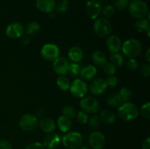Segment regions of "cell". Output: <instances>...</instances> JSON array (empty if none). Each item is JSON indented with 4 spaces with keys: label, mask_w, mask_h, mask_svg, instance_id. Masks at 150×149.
<instances>
[{
    "label": "cell",
    "mask_w": 150,
    "mask_h": 149,
    "mask_svg": "<svg viewBox=\"0 0 150 149\" xmlns=\"http://www.w3.org/2000/svg\"><path fill=\"white\" fill-rule=\"evenodd\" d=\"M101 13L103 15V18L108 19V18L112 17L113 15L115 13V8H114V6L112 5H106L102 8V10H101Z\"/></svg>",
    "instance_id": "34"
},
{
    "label": "cell",
    "mask_w": 150,
    "mask_h": 149,
    "mask_svg": "<svg viewBox=\"0 0 150 149\" xmlns=\"http://www.w3.org/2000/svg\"><path fill=\"white\" fill-rule=\"evenodd\" d=\"M145 58L146 60V62L149 63L150 62V49H149L146 51V53H145Z\"/></svg>",
    "instance_id": "47"
},
{
    "label": "cell",
    "mask_w": 150,
    "mask_h": 149,
    "mask_svg": "<svg viewBox=\"0 0 150 149\" xmlns=\"http://www.w3.org/2000/svg\"><path fill=\"white\" fill-rule=\"evenodd\" d=\"M69 62L68 60L63 56H59L53 61L52 67L54 71L59 75H65L67 74Z\"/></svg>",
    "instance_id": "13"
},
{
    "label": "cell",
    "mask_w": 150,
    "mask_h": 149,
    "mask_svg": "<svg viewBox=\"0 0 150 149\" xmlns=\"http://www.w3.org/2000/svg\"><path fill=\"white\" fill-rule=\"evenodd\" d=\"M139 112L142 114V116L144 118H146V119H149L150 118V103L149 102H146V103L144 104L141 108Z\"/></svg>",
    "instance_id": "36"
},
{
    "label": "cell",
    "mask_w": 150,
    "mask_h": 149,
    "mask_svg": "<svg viewBox=\"0 0 150 149\" xmlns=\"http://www.w3.org/2000/svg\"><path fill=\"white\" fill-rule=\"evenodd\" d=\"M55 0H36L35 4L37 8L45 13H50L55 9Z\"/></svg>",
    "instance_id": "17"
},
{
    "label": "cell",
    "mask_w": 150,
    "mask_h": 149,
    "mask_svg": "<svg viewBox=\"0 0 150 149\" xmlns=\"http://www.w3.org/2000/svg\"><path fill=\"white\" fill-rule=\"evenodd\" d=\"M76 149H89V148L87 147H85V146H80V147H79Z\"/></svg>",
    "instance_id": "48"
},
{
    "label": "cell",
    "mask_w": 150,
    "mask_h": 149,
    "mask_svg": "<svg viewBox=\"0 0 150 149\" xmlns=\"http://www.w3.org/2000/svg\"><path fill=\"white\" fill-rule=\"evenodd\" d=\"M21 42L23 45H26L30 42V39H29V38L27 37H23L21 39Z\"/></svg>",
    "instance_id": "46"
},
{
    "label": "cell",
    "mask_w": 150,
    "mask_h": 149,
    "mask_svg": "<svg viewBox=\"0 0 150 149\" xmlns=\"http://www.w3.org/2000/svg\"><path fill=\"white\" fill-rule=\"evenodd\" d=\"M18 125L24 131H33L39 126V120L32 114H24L19 119Z\"/></svg>",
    "instance_id": "6"
},
{
    "label": "cell",
    "mask_w": 150,
    "mask_h": 149,
    "mask_svg": "<svg viewBox=\"0 0 150 149\" xmlns=\"http://www.w3.org/2000/svg\"><path fill=\"white\" fill-rule=\"evenodd\" d=\"M118 115L123 121H130L139 116V110L135 104L130 102H125L119 106Z\"/></svg>",
    "instance_id": "2"
},
{
    "label": "cell",
    "mask_w": 150,
    "mask_h": 149,
    "mask_svg": "<svg viewBox=\"0 0 150 149\" xmlns=\"http://www.w3.org/2000/svg\"><path fill=\"white\" fill-rule=\"evenodd\" d=\"M62 115L64 116L67 117V118L72 119V118H74L75 117H76V109H75L73 107L70 106V105H66L62 110Z\"/></svg>",
    "instance_id": "33"
},
{
    "label": "cell",
    "mask_w": 150,
    "mask_h": 149,
    "mask_svg": "<svg viewBox=\"0 0 150 149\" xmlns=\"http://www.w3.org/2000/svg\"><path fill=\"white\" fill-rule=\"evenodd\" d=\"M70 8V2L68 0H59L56 3L55 9L54 10L59 13H66Z\"/></svg>",
    "instance_id": "31"
},
{
    "label": "cell",
    "mask_w": 150,
    "mask_h": 149,
    "mask_svg": "<svg viewBox=\"0 0 150 149\" xmlns=\"http://www.w3.org/2000/svg\"><path fill=\"white\" fill-rule=\"evenodd\" d=\"M0 149H13L11 143L7 140H0Z\"/></svg>",
    "instance_id": "43"
},
{
    "label": "cell",
    "mask_w": 150,
    "mask_h": 149,
    "mask_svg": "<svg viewBox=\"0 0 150 149\" xmlns=\"http://www.w3.org/2000/svg\"><path fill=\"white\" fill-rule=\"evenodd\" d=\"M57 126L62 132H67L72 127L71 119L64 115H61L57 119Z\"/></svg>",
    "instance_id": "22"
},
{
    "label": "cell",
    "mask_w": 150,
    "mask_h": 149,
    "mask_svg": "<svg viewBox=\"0 0 150 149\" xmlns=\"http://www.w3.org/2000/svg\"><path fill=\"white\" fill-rule=\"evenodd\" d=\"M122 51L123 53L129 58H136L142 51V45L140 41L135 38L126 40L122 45Z\"/></svg>",
    "instance_id": "1"
},
{
    "label": "cell",
    "mask_w": 150,
    "mask_h": 149,
    "mask_svg": "<svg viewBox=\"0 0 150 149\" xmlns=\"http://www.w3.org/2000/svg\"><path fill=\"white\" fill-rule=\"evenodd\" d=\"M110 63L112 64L115 67H121L125 64V58L122 54L119 53H112L110 56Z\"/></svg>",
    "instance_id": "26"
},
{
    "label": "cell",
    "mask_w": 150,
    "mask_h": 149,
    "mask_svg": "<svg viewBox=\"0 0 150 149\" xmlns=\"http://www.w3.org/2000/svg\"><path fill=\"white\" fill-rule=\"evenodd\" d=\"M121 39L116 35H110L108 37L106 40V45L108 49L111 53H119L122 48Z\"/></svg>",
    "instance_id": "15"
},
{
    "label": "cell",
    "mask_w": 150,
    "mask_h": 149,
    "mask_svg": "<svg viewBox=\"0 0 150 149\" xmlns=\"http://www.w3.org/2000/svg\"><path fill=\"white\" fill-rule=\"evenodd\" d=\"M89 87V90L94 95H101L106 91L107 86L105 80L101 77L92 79Z\"/></svg>",
    "instance_id": "14"
},
{
    "label": "cell",
    "mask_w": 150,
    "mask_h": 149,
    "mask_svg": "<svg viewBox=\"0 0 150 149\" xmlns=\"http://www.w3.org/2000/svg\"><path fill=\"white\" fill-rule=\"evenodd\" d=\"M25 149H45V148L44 147L42 143H33L28 145L25 148Z\"/></svg>",
    "instance_id": "42"
},
{
    "label": "cell",
    "mask_w": 150,
    "mask_h": 149,
    "mask_svg": "<svg viewBox=\"0 0 150 149\" xmlns=\"http://www.w3.org/2000/svg\"><path fill=\"white\" fill-rule=\"evenodd\" d=\"M128 11L130 15L135 18H145L149 15V7L142 0H133L130 1Z\"/></svg>",
    "instance_id": "3"
},
{
    "label": "cell",
    "mask_w": 150,
    "mask_h": 149,
    "mask_svg": "<svg viewBox=\"0 0 150 149\" xmlns=\"http://www.w3.org/2000/svg\"><path fill=\"white\" fill-rule=\"evenodd\" d=\"M140 74L141 75L144 77H148L150 75V65L149 63H144L140 67Z\"/></svg>",
    "instance_id": "37"
},
{
    "label": "cell",
    "mask_w": 150,
    "mask_h": 149,
    "mask_svg": "<svg viewBox=\"0 0 150 149\" xmlns=\"http://www.w3.org/2000/svg\"><path fill=\"white\" fill-rule=\"evenodd\" d=\"M57 85L61 90L67 91L70 89V80L65 75H59L57 79Z\"/></svg>",
    "instance_id": "29"
},
{
    "label": "cell",
    "mask_w": 150,
    "mask_h": 149,
    "mask_svg": "<svg viewBox=\"0 0 150 149\" xmlns=\"http://www.w3.org/2000/svg\"><path fill=\"white\" fill-rule=\"evenodd\" d=\"M99 116L100 118L101 121L107 124H111L115 122L116 121L115 115L111 111L108 110H103Z\"/></svg>",
    "instance_id": "24"
},
{
    "label": "cell",
    "mask_w": 150,
    "mask_h": 149,
    "mask_svg": "<svg viewBox=\"0 0 150 149\" xmlns=\"http://www.w3.org/2000/svg\"><path fill=\"white\" fill-rule=\"evenodd\" d=\"M102 4L98 0H89L85 5V12L90 19H97L102 10Z\"/></svg>",
    "instance_id": "10"
},
{
    "label": "cell",
    "mask_w": 150,
    "mask_h": 149,
    "mask_svg": "<svg viewBox=\"0 0 150 149\" xmlns=\"http://www.w3.org/2000/svg\"><path fill=\"white\" fill-rule=\"evenodd\" d=\"M101 122H102V121H101L99 115H92L90 118H89L87 121L89 128L92 129H96L98 127H100Z\"/></svg>",
    "instance_id": "32"
},
{
    "label": "cell",
    "mask_w": 150,
    "mask_h": 149,
    "mask_svg": "<svg viewBox=\"0 0 150 149\" xmlns=\"http://www.w3.org/2000/svg\"><path fill=\"white\" fill-rule=\"evenodd\" d=\"M40 55L46 61H54L60 56V50L55 44L47 43L41 48Z\"/></svg>",
    "instance_id": "7"
},
{
    "label": "cell",
    "mask_w": 150,
    "mask_h": 149,
    "mask_svg": "<svg viewBox=\"0 0 150 149\" xmlns=\"http://www.w3.org/2000/svg\"><path fill=\"white\" fill-rule=\"evenodd\" d=\"M139 67L138 61L135 58H129L127 62V68L130 71H136Z\"/></svg>",
    "instance_id": "41"
},
{
    "label": "cell",
    "mask_w": 150,
    "mask_h": 149,
    "mask_svg": "<svg viewBox=\"0 0 150 149\" xmlns=\"http://www.w3.org/2000/svg\"><path fill=\"white\" fill-rule=\"evenodd\" d=\"M97 69L96 67L92 64H88L81 67V70L80 75L84 80H90L94 79V77L96 76Z\"/></svg>",
    "instance_id": "19"
},
{
    "label": "cell",
    "mask_w": 150,
    "mask_h": 149,
    "mask_svg": "<svg viewBox=\"0 0 150 149\" xmlns=\"http://www.w3.org/2000/svg\"><path fill=\"white\" fill-rule=\"evenodd\" d=\"M93 29L95 34L99 37H108L112 32V25L107 18H99L94 23Z\"/></svg>",
    "instance_id": "4"
},
{
    "label": "cell",
    "mask_w": 150,
    "mask_h": 149,
    "mask_svg": "<svg viewBox=\"0 0 150 149\" xmlns=\"http://www.w3.org/2000/svg\"><path fill=\"white\" fill-rule=\"evenodd\" d=\"M98 1H100V3H101V4H102V3H103V2H105V1H107V0H98Z\"/></svg>",
    "instance_id": "49"
},
{
    "label": "cell",
    "mask_w": 150,
    "mask_h": 149,
    "mask_svg": "<svg viewBox=\"0 0 150 149\" xmlns=\"http://www.w3.org/2000/svg\"><path fill=\"white\" fill-rule=\"evenodd\" d=\"M62 143L68 149H76L83 143V137L77 131H71L62 137Z\"/></svg>",
    "instance_id": "5"
},
{
    "label": "cell",
    "mask_w": 150,
    "mask_h": 149,
    "mask_svg": "<svg viewBox=\"0 0 150 149\" xmlns=\"http://www.w3.org/2000/svg\"><path fill=\"white\" fill-rule=\"evenodd\" d=\"M24 33V27L18 22L11 23L6 27L5 34L9 38L17 39L21 37Z\"/></svg>",
    "instance_id": "12"
},
{
    "label": "cell",
    "mask_w": 150,
    "mask_h": 149,
    "mask_svg": "<svg viewBox=\"0 0 150 149\" xmlns=\"http://www.w3.org/2000/svg\"><path fill=\"white\" fill-rule=\"evenodd\" d=\"M142 149H150V138L148 137L142 143Z\"/></svg>",
    "instance_id": "45"
},
{
    "label": "cell",
    "mask_w": 150,
    "mask_h": 149,
    "mask_svg": "<svg viewBox=\"0 0 150 149\" xmlns=\"http://www.w3.org/2000/svg\"><path fill=\"white\" fill-rule=\"evenodd\" d=\"M39 126L42 131L48 134L53 132L56 129L55 121L49 118H42L39 121Z\"/></svg>",
    "instance_id": "20"
},
{
    "label": "cell",
    "mask_w": 150,
    "mask_h": 149,
    "mask_svg": "<svg viewBox=\"0 0 150 149\" xmlns=\"http://www.w3.org/2000/svg\"><path fill=\"white\" fill-rule=\"evenodd\" d=\"M118 94L120 96L122 103L129 102L133 96V91L130 89L126 87L122 88L120 90V92L118 93Z\"/></svg>",
    "instance_id": "27"
},
{
    "label": "cell",
    "mask_w": 150,
    "mask_h": 149,
    "mask_svg": "<svg viewBox=\"0 0 150 149\" xmlns=\"http://www.w3.org/2000/svg\"><path fill=\"white\" fill-rule=\"evenodd\" d=\"M103 67L104 72L106 74H108V76L114 75V74H115L116 71H117V70H116L117 67H114V66L112 64H111V63H106Z\"/></svg>",
    "instance_id": "38"
},
{
    "label": "cell",
    "mask_w": 150,
    "mask_h": 149,
    "mask_svg": "<svg viewBox=\"0 0 150 149\" xmlns=\"http://www.w3.org/2000/svg\"><path fill=\"white\" fill-rule=\"evenodd\" d=\"M69 59L73 63H79L83 58V52L81 48L78 46H73L70 48L68 53Z\"/></svg>",
    "instance_id": "18"
},
{
    "label": "cell",
    "mask_w": 150,
    "mask_h": 149,
    "mask_svg": "<svg viewBox=\"0 0 150 149\" xmlns=\"http://www.w3.org/2000/svg\"><path fill=\"white\" fill-rule=\"evenodd\" d=\"M45 112L42 108H39V109L37 110L36 112H35V116L38 118H41L45 115Z\"/></svg>",
    "instance_id": "44"
},
{
    "label": "cell",
    "mask_w": 150,
    "mask_h": 149,
    "mask_svg": "<svg viewBox=\"0 0 150 149\" xmlns=\"http://www.w3.org/2000/svg\"><path fill=\"white\" fill-rule=\"evenodd\" d=\"M130 0H116L114 2V8L118 10H125L128 8Z\"/></svg>",
    "instance_id": "35"
},
{
    "label": "cell",
    "mask_w": 150,
    "mask_h": 149,
    "mask_svg": "<svg viewBox=\"0 0 150 149\" xmlns=\"http://www.w3.org/2000/svg\"><path fill=\"white\" fill-rule=\"evenodd\" d=\"M130 1H133V0H130Z\"/></svg>",
    "instance_id": "50"
},
{
    "label": "cell",
    "mask_w": 150,
    "mask_h": 149,
    "mask_svg": "<svg viewBox=\"0 0 150 149\" xmlns=\"http://www.w3.org/2000/svg\"><path fill=\"white\" fill-rule=\"evenodd\" d=\"M135 28L136 30L140 33L146 32L148 36H149V19L141 18L138 19L137 21L135 23Z\"/></svg>",
    "instance_id": "23"
},
{
    "label": "cell",
    "mask_w": 150,
    "mask_h": 149,
    "mask_svg": "<svg viewBox=\"0 0 150 149\" xmlns=\"http://www.w3.org/2000/svg\"><path fill=\"white\" fill-rule=\"evenodd\" d=\"M80 107L86 113H96L100 108L98 99L92 96H83L80 101Z\"/></svg>",
    "instance_id": "9"
},
{
    "label": "cell",
    "mask_w": 150,
    "mask_h": 149,
    "mask_svg": "<svg viewBox=\"0 0 150 149\" xmlns=\"http://www.w3.org/2000/svg\"><path fill=\"white\" fill-rule=\"evenodd\" d=\"M70 93L77 98H83L89 91V87L86 82L82 79H76L70 83Z\"/></svg>",
    "instance_id": "8"
},
{
    "label": "cell",
    "mask_w": 150,
    "mask_h": 149,
    "mask_svg": "<svg viewBox=\"0 0 150 149\" xmlns=\"http://www.w3.org/2000/svg\"><path fill=\"white\" fill-rule=\"evenodd\" d=\"M89 144L93 149H103L105 144V137L100 131H94L89 136Z\"/></svg>",
    "instance_id": "11"
},
{
    "label": "cell",
    "mask_w": 150,
    "mask_h": 149,
    "mask_svg": "<svg viewBox=\"0 0 150 149\" xmlns=\"http://www.w3.org/2000/svg\"><path fill=\"white\" fill-rule=\"evenodd\" d=\"M76 117H77V120L80 124H85L87 123L88 119H89V116L88 114L84 111H80L76 114Z\"/></svg>",
    "instance_id": "40"
},
{
    "label": "cell",
    "mask_w": 150,
    "mask_h": 149,
    "mask_svg": "<svg viewBox=\"0 0 150 149\" xmlns=\"http://www.w3.org/2000/svg\"><path fill=\"white\" fill-rule=\"evenodd\" d=\"M106 103L111 108H117V107L120 106L122 102L118 93H112L107 97Z\"/></svg>",
    "instance_id": "28"
},
{
    "label": "cell",
    "mask_w": 150,
    "mask_h": 149,
    "mask_svg": "<svg viewBox=\"0 0 150 149\" xmlns=\"http://www.w3.org/2000/svg\"><path fill=\"white\" fill-rule=\"evenodd\" d=\"M105 82H106V84L108 87L114 88L118 85L119 79L116 76L110 75L107 77V79L105 80Z\"/></svg>",
    "instance_id": "39"
},
{
    "label": "cell",
    "mask_w": 150,
    "mask_h": 149,
    "mask_svg": "<svg viewBox=\"0 0 150 149\" xmlns=\"http://www.w3.org/2000/svg\"><path fill=\"white\" fill-rule=\"evenodd\" d=\"M92 61L95 65L99 67H103L106 63H108L106 56L100 51H96L92 53Z\"/></svg>",
    "instance_id": "21"
},
{
    "label": "cell",
    "mask_w": 150,
    "mask_h": 149,
    "mask_svg": "<svg viewBox=\"0 0 150 149\" xmlns=\"http://www.w3.org/2000/svg\"><path fill=\"white\" fill-rule=\"evenodd\" d=\"M61 141V137L57 133H49L46 137L44 138L42 145L45 148L54 149L58 146Z\"/></svg>",
    "instance_id": "16"
},
{
    "label": "cell",
    "mask_w": 150,
    "mask_h": 149,
    "mask_svg": "<svg viewBox=\"0 0 150 149\" xmlns=\"http://www.w3.org/2000/svg\"><path fill=\"white\" fill-rule=\"evenodd\" d=\"M40 29V25L38 22L31 21L24 28V32H26L29 36H34L39 32Z\"/></svg>",
    "instance_id": "25"
},
{
    "label": "cell",
    "mask_w": 150,
    "mask_h": 149,
    "mask_svg": "<svg viewBox=\"0 0 150 149\" xmlns=\"http://www.w3.org/2000/svg\"><path fill=\"white\" fill-rule=\"evenodd\" d=\"M81 66L79 63H70L67 70V74L73 77H76L80 75Z\"/></svg>",
    "instance_id": "30"
}]
</instances>
